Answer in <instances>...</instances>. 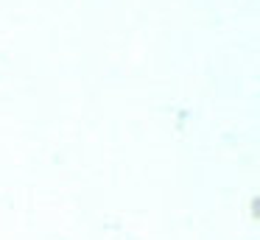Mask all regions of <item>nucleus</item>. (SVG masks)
Listing matches in <instances>:
<instances>
[]
</instances>
